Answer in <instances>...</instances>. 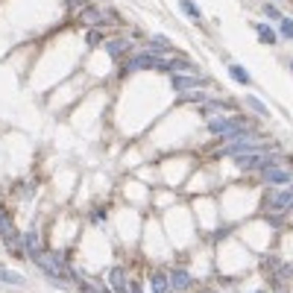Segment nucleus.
Listing matches in <instances>:
<instances>
[{"mask_svg": "<svg viewBox=\"0 0 293 293\" xmlns=\"http://www.w3.org/2000/svg\"><path fill=\"white\" fill-rule=\"evenodd\" d=\"M249 117H214L208 123L211 135H229V138H237V135H246L249 132Z\"/></svg>", "mask_w": 293, "mask_h": 293, "instance_id": "obj_1", "label": "nucleus"}, {"mask_svg": "<svg viewBox=\"0 0 293 293\" xmlns=\"http://www.w3.org/2000/svg\"><path fill=\"white\" fill-rule=\"evenodd\" d=\"M35 264L44 270L50 279H56V281L70 279V270H68V264H65V255H62V252H47V255H41Z\"/></svg>", "mask_w": 293, "mask_h": 293, "instance_id": "obj_2", "label": "nucleus"}, {"mask_svg": "<svg viewBox=\"0 0 293 293\" xmlns=\"http://www.w3.org/2000/svg\"><path fill=\"white\" fill-rule=\"evenodd\" d=\"M0 237H3V244L9 246V252H21V234L15 232V223H12V217L6 214V211H0Z\"/></svg>", "mask_w": 293, "mask_h": 293, "instance_id": "obj_3", "label": "nucleus"}, {"mask_svg": "<svg viewBox=\"0 0 293 293\" xmlns=\"http://www.w3.org/2000/svg\"><path fill=\"white\" fill-rule=\"evenodd\" d=\"M267 155H258V152H246V155H234V164L241 167V170H261V167H267Z\"/></svg>", "mask_w": 293, "mask_h": 293, "instance_id": "obj_4", "label": "nucleus"}, {"mask_svg": "<svg viewBox=\"0 0 293 293\" xmlns=\"http://www.w3.org/2000/svg\"><path fill=\"white\" fill-rule=\"evenodd\" d=\"M170 82H173V88H176V91H182V94H185L188 88H199V85H205V79H202V76H191V73H188V76L176 73V76H173Z\"/></svg>", "mask_w": 293, "mask_h": 293, "instance_id": "obj_5", "label": "nucleus"}, {"mask_svg": "<svg viewBox=\"0 0 293 293\" xmlns=\"http://www.w3.org/2000/svg\"><path fill=\"white\" fill-rule=\"evenodd\" d=\"M23 246H26V252H30L33 261L41 258V241H38V232H35V229H30V232L23 234Z\"/></svg>", "mask_w": 293, "mask_h": 293, "instance_id": "obj_6", "label": "nucleus"}, {"mask_svg": "<svg viewBox=\"0 0 293 293\" xmlns=\"http://www.w3.org/2000/svg\"><path fill=\"white\" fill-rule=\"evenodd\" d=\"M109 284H112V287H115V293H129V281H126V273H123V270L120 267H112L109 270Z\"/></svg>", "mask_w": 293, "mask_h": 293, "instance_id": "obj_7", "label": "nucleus"}, {"mask_svg": "<svg viewBox=\"0 0 293 293\" xmlns=\"http://www.w3.org/2000/svg\"><path fill=\"white\" fill-rule=\"evenodd\" d=\"M270 205L276 211H287L293 205V191H276V194L270 197Z\"/></svg>", "mask_w": 293, "mask_h": 293, "instance_id": "obj_8", "label": "nucleus"}, {"mask_svg": "<svg viewBox=\"0 0 293 293\" xmlns=\"http://www.w3.org/2000/svg\"><path fill=\"white\" fill-rule=\"evenodd\" d=\"M167 284H170V287H173V290H188V287H191V276H188L185 270H173V273H170V281H167Z\"/></svg>", "mask_w": 293, "mask_h": 293, "instance_id": "obj_9", "label": "nucleus"}, {"mask_svg": "<svg viewBox=\"0 0 293 293\" xmlns=\"http://www.w3.org/2000/svg\"><path fill=\"white\" fill-rule=\"evenodd\" d=\"M264 179L273 185H284V182H290V173L281 170V167H270V170H264Z\"/></svg>", "mask_w": 293, "mask_h": 293, "instance_id": "obj_10", "label": "nucleus"}, {"mask_svg": "<svg viewBox=\"0 0 293 293\" xmlns=\"http://www.w3.org/2000/svg\"><path fill=\"white\" fill-rule=\"evenodd\" d=\"M109 18H112V15L97 12V9H91V6H88V9H82V21H85V23H94V26H97V23H103V21H109Z\"/></svg>", "mask_w": 293, "mask_h": 293, "instance_id": "obj_11", "label": "nucleus"}, {"mask_svg": "<svg viewBox=\"0 0 293 293\" xmlns=\"http://www.w3.org/2000/svg\"><path fill=\"white\" fill-rule=\"evenodd\" d=\"M150 284H152V293H167V290H170V284H167V276H164V273H158V270L152 273Z\"/></svg>", "mask_w": 293, "mask_h": 293, "instance_id": "obj_12", "label": "nucleus"}, {"mask_svg": "<svg viewBox=\"0 0 293 293\" xmlns=\"http://www.w3.org/2000/svg\"><path fill=\"white\" fill-rule=\"evenodd\" d=\"M255 30H258V38H261L264 44H276V38H279V35H276L273 26H267V23H255Z\"/></svg>", "mask_w": 293, "mask_h": 293, "instance_id": "obj_13", "label": "nucleus"}, {"mask_svg": "<svg viewBox=\"0 0 293 293\" xmlns=\"http://www.w3.org/2000/svg\"><path fill=\"white\" fill-rule=\"evenodd\" d=\"M123 50H129L126 38H115V41H109V44H105V53H109V56H120Z\"/></svg>", "mask_w": 293, "mask_h": 293, "instance_id": "obj_14", "label": "nucleus"}, {"mask_svg": "<svg viewBox=\"0 0 293 293\" xmlns=\"http://www.w3.org/2000/svg\"><path fill=\"white\" fill-rule=\"evenodd\" d=\"M229 73H232L234 79L241 82V85H249V82H252V76H249V73H246V68H241V65H229Z\"/></svg>", "mask_w": 293, "mask_h": 293, "instance_id": "obj_15", "label": "nucleus"}, {"mask_svg": "<svg viewBox=\"0 0 293 293\" xmlns=\"http://www.w3.org/2000/svg\"><path fill=\"white\" fill-rule=\"evenodd\" d=\"M0 281H6V284H23V276L21 273H12V270H0Z\"/></svg>", "mask_w": 293, "mask_h": 293, "instance_id": "obj_16", "label": "nucleus"}, {"mask_svg": "<svg viewBox=\"0 0 293 293\" xmlns=\"http://www.w3.org/2000/svg\"><path fill=\"white\" fill-rule=\"evenodd\" d=\"M179 6H182V12L191 15V18H199V15H202V12L197 9V3H194V0H179Z\"/></svg>", "mask_w": 293, "mask_h": 293, "instance_id": "obj_17", "label": "nucleus"}, {"mask_svg": "<svg viewBox=\"0 0 293 293\" xmlns=\"http://www.w3.org/2000/svg\"><path fill=\"white\" fill-rule=\"evenodd\" d=\"M246 100H249V105H252V109H255V112H258L261 117H267V115H270V109H267L264 103H261L258 97H246Z\"/></svg>", "mask_w": 293, "mask_h": 293, "instance_id": "obj_18", "label": "nucleus"}, {"mask_svg": "<svg viewBox=\"0 0 293 293\" xmlns=\"http://www.w3.org/2000/svg\"><path fill=\"white\" fill-rule=\"evenodd\" d=\"M281 35H284V38H293V21L290 18H281Z\"/></svg>", "mask_w": 293, "mask_h": 293, "instance_id": "obj_19", "label": "nucleus"}, {"mask_svg": "<svg viewBox=\"0 0 293 293\" xmlns=\"http://www.w3.org/2000/svg\"><path fill=\"white\" fill-rule=\"evenodd\" d=\"M264 15H267L270 21H281V12L276 6H264Z\"/></svg>", "mask_w": 293, "mask_h": 293, "instance_id": "obj_20", "label": "nucleus"}, {"mask_svg": "<svg viewBox=\"0 0 293 293\" xmlns=\"http://www.w3.org/2000/svg\"><path fill=\"white\" fill-rule=\"evenodd\" d=\"M97 41H100V30H94V33L88 35V44H97Z\"/></svg>", "mask_w": 293, "mask_h": 293, "instance_id": "obj_21", "label": "nucleus"}, {"mask_svg": "<svg viewBox=\"0 0 293 293\" xmlns=\"http://www.w3.org/2000/svg\"><path fill=\"white\" fill-rule=\"evenodd\" d=\"M205 293H214V290H205Z\"/></svg>", "mask_w": 293, "mask_h": 293, "instance_id": "obj_22", "label": "nucleus"}, {"mask_svg": "<svg viewBox=\"0 0 293 293\" xmlns=\"http://www.w3.org/2000/svg\"><path fill=\"white\" fill-rule=\"evenodd\" d=\"M255 293H261V290H255Z\"/></svg>", "mask_w": 293, "mask_h": 293, "instance_id": "obj_23", "label": "nucleus"}]
</instances>
